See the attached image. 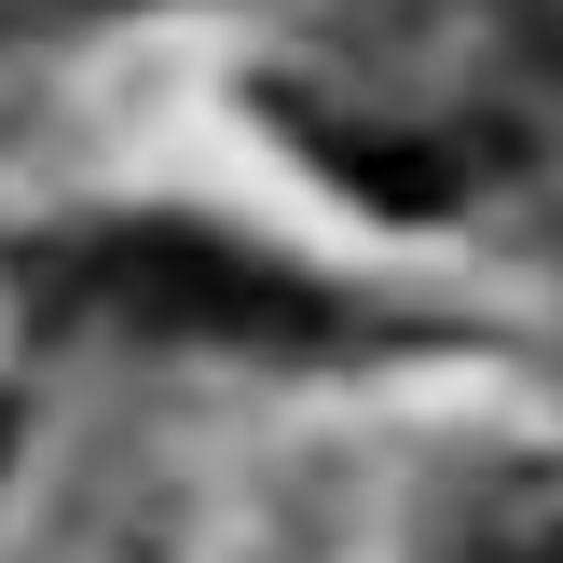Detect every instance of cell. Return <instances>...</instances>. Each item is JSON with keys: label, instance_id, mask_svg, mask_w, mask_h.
I'll list each match as a JSON object with an SVG mask.
<instances>
[{"label": "cell", "instance_id": "2", "mask_svg": "<svg viewBox=\"0 0 563 563\" xmlns=\"http://www.w3.org/2000/svg\"><path fill=\"white\" fill-rule=\"evenodd\" d=\"M467 550L482 563H563V467H522L467 509Z\"/></svg>", "mask_w": 563, "mask_h": 563}, {"label": "cell", "instance_id": "1", "mask_svg": "<svg viewBox=\"0 0 563 563\" xmlns=\"http://www.w3.org/2000/svg\"><path fill=\"white\" fill-rule=\"evenodd\" d=\"M97 289L124 302L137 330H207V344H317L330 330L317 289H289L275 262H247V247H220V234H110Z\"/></svg>", "mask_w": 563, "mask_h": 563}]
</instances>
